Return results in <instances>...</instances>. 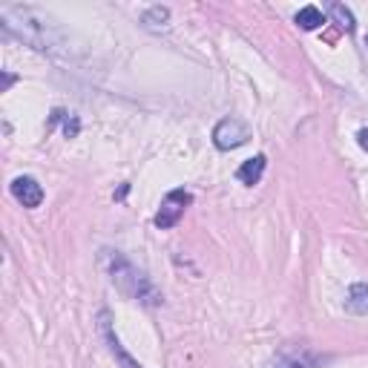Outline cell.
Here are the masks:
<instances>
[{"instance_id":"1","label":"cell","mask_w":368,"mask_h":368,"mask_svg":"<svg viewBox=\"0 0 368 368\" xmlns=\"http://www.w3.org/2000/svg\"><path fill=\"white\" fill-rule=\"evenodd\" d=\"M104 265H107V273H110V282L121 294H127L130 299L142 302V305H161L164 302V297L156 291V285L130 259H124L121 253L104 251Z\"/></svg>"},{"instance_id":"13","label":"cell","mask_w":368,"mask_h":368,"mask_svg":"<svg viewBox=\"0 0 368 368\" xmlns=\"http://www.w3.org/2000/svg\"><path fill=\"white\" fill-rule=\"evenodd\" d=\"M58 121H64V132L72 138V135H78V130H81V124H78V118H69L64 110H55L52 113V124H58Z\"/></svg>"},{"instance_id":"4","label":"cell","mask_w":368,"mask_h":368,"mask_svg":"<svg viewBox=\"0 0 368 368\" xmlns=\"http://www.w3.org/2000/svg\"><path fill=\"white\" fill-rule=\"evenodd\" d=\"M193 205V196L188 193V190H170L164 199H161V207H159V213H156V227H161V230H170V227H176L178 224V219L184 216V210H188Z\"/></svg>"},{"instance_id":"5","label":"cell","mask_w":368,"mask_h":368,"mask_svg":"<svg viewBox=\"0 0 368 368\" xmlns=\"http://www.w3.org/2000/svg\"><path fill=\"white\" fill-rule=\"evenodd\" d=\"M322 362L319 354H314L311 348H299V345H285L280 354L273 357V365L270 368H316Z\"/></svg>"},{"instance_id":"7","label":"cell","mask_w":368,"mask_h":368,"mask_svg":"<svg viewBox=\"0 0 368 368\" xmlns=\"http://www.w3.org/2000/svg\"><path fill=\"white\" fill-rule=\"evenodd\" d=\"M98 319H101V334H104V340H107V345H110V351L121 360V365L124 368H142V362H135L127 351H124V345H121V340L113 334V322H110V311H101L98 314Z\"/></svg>"},{"instance_id":"12","label":"cell","mask_w":368,"mask_h":368,"mask_svg":"<svg viewBox=\"0 0 368 368\" xmlns=\"http://www.w3.org/2000/svg\"><path fill=\"white\" fill-rule=\"evenodd\" d=\"M328 12H331V18H334V23H337L340 29L354 32V15H351V9H348V6H343V4H331V6H328Z\"/></svg>"},{"instance_id":"10","label":"cell","mask_w":368,"mask_h":368,"mask_svg":"<svg viewBox=\"0 0 368 368\" xmlns=\"http://www.w3.org/2000/svg\"><path fill=\"white\" fill-rule=\"evenodd\" d=\"M142 23L147 26V29H167L170 26V9L167 6H153V9H147L144 12V18H142Z\"/></svg>"},{"instance_id":"6","label":"cell","mask_w":368,"mask_h":368,"mask_svg":"<svg viewBox=\"0 0 368 368\" xmlns=\"http://www.w3.org/2000/svg\"><path fill=\"white\" fill-rule=\"evenodd\" d=\"M12 196L23 205V207H40V202H43V188L38 184V178H32V176H18L15 181H12Z\"/></svg>"},{"instance_id":"11","label":"cell","mask_w":368,"mask_h":368,"mask_svg":"<svg viewBox=\"0 0 368 368\" xmlns=\"http://www.w3.org/2000/svg\"><path fill=\"white\" fill-rule=\"evenodd\" d=\"M297 26L305 29V32L319 29V26H322V12H319L316 6H302V9L297 12Z\"/></svg>"},{"instance_id":"9","label":"cell","mask_w":368,"mask_h":368,"mask_svg":"<svg viewBox=\"0 0 368 368\" xmlns=\"http://www.w3.org/2000/svg\"><path fill=\"white\" fill-rule=\"evenodd\" d=\"M345 308L357 316H365L368 314V285L365 282H357L348 288V299H345Z\"/></svg>"},{"instance_id":"8","label":"cell","mask_w":368,"mask_h":368,"mask_svg":"<svg viewBox=\"0 0 368 368\" xmlns=\"http://www.w3.org/2000/svg\"><path fill=\"white\" fill-rule=\"evenodd\" d=\"M265 167H268V159H265V156H253V159H248V161L236 170V178H239L242 184H248V188H253V184H259Z\"/></svg>"},{"instance_id":"3","label":"cell","mask_w":368,"mask_h":368,"mask_svg":"<svg viewBox=\"0 0 368 368\" xmlns=\"http://www.w3.org/2000/svg\"><path fill=\"white\" fill-rule=\"evenodd\" d=\"M248 138H251V127L242 118H222L213 127V144L222 153H230V150L248 144Z\"/></svg>"},{"instance_id":"2","label":"cell","mask_w":368,"mask_h":368,"mask_svg":"<svg viewBox=\"0 0 368 368\" xmlns=\"http://www.w3.org/2000/svg\"><path fill=\"white\" fill-rule=\"evenodd\" d=\"M15 12L21 15V38L26 40V43H32L35 50H52L55 46V38L50 35V18H43L40 12H35V9H21V6H15Z\"/></svg>"},{"instance_id":"14","label":"cell","mask_w":368,"mask_h":368,"mask_svg":"<svg viewBox=\"0 0 368 368\" xmlns=\"http://www.w3.org/2000/svg\"><path fill=\"white\" fill-rule=\"evenodd\" d=\"M357 142H360V147L368 153V130H360V132H357Z\"/></svg>"}]
</instances>
